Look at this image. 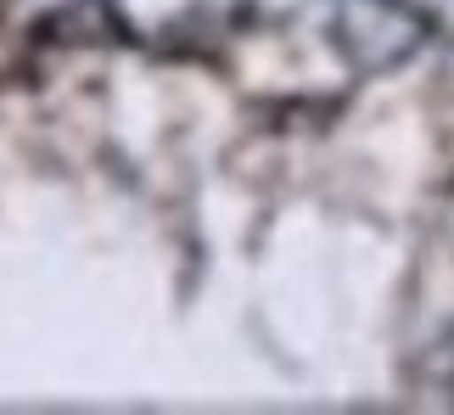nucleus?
I'll list each match as a JSON object with an SVG mask.
<instances>
[{
	"label": "nucleus",
	"mask_w": 454,
	"mask_h": 415,
	"mask_svg": "<svg viewBox=\"0 0 454 415\" xmlns=\"http://www.w3.org/2000/svg\"><path fill=\"white\" fill-rule=\"evenodd\" d=\"M432 23L410 0H348L337 12V40L359 74H387L427 45Z\"/></svg>",
	"instance_id": "1"
},
{
	"label": "nucleus",
	"mask_w": 454,
	"mask_h": 415,
	"mask_svg": "<svg viewBox=\"0 0 454 415\" xmlns=\"http://www.w3.org/2000/svg\"><path fill=\"white\" fill-rule=\"evenodd\" d=\"M45 45H67V51H96V45H129L135 28L124 23V12L113 0H62L34 23Z\"/></svg>",
	"instance_id": "2"
}]
</instances>
